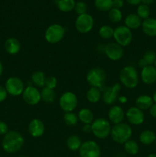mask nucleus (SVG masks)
Returning a JSON list of instances; mask_svg holds the SVG:
<instances>
[{"instance_id": "nucleus-38", "label": "nucleus", "mask_w": 156, "mask_h": 157, "mask_svg": "<svg viewBox=\"0 0 156 157\" xmlns=\"http://www.w3.org/2000/svg\"><path fill=\"white\" fill-rule=\"evenodd\" d=\"M58 85V80L55 77L50 76L46 78L45 80V87L50 89H54Z\"/></svg>"}, {"instance_id": "nucleus-18", "label": "nucleus", "mask_w": 156, "mask_h": 157, "mask_svg": "<svg viewBox=\"0 0 156 157\" xmlns=\"http://www.w3.org/2000/svg\"><path fill=\"white\" fill-rule=\"evenodd\" d=\"M140 76L144 84H154L156 81V68L152 65L146 66L142 69Z\"/></svg>"}, {"instance_id": "nucleus-49", "label": "nucleus", "mask_w": 156, "mask_h": 157, "mask_svg": "<svg viewBox=\"0 0 156 157\" xmlns=\"http://www.w3.org/2000/svg\"><path fill=\"white\" fill-rule=\"evenodd\" d=\"M152 99L153 101H154V104H156V91L153 94V96H152Z\"/></svg>"}, {"instance_id": "nucleus-22", "label": "nucleus", "mask_w": 156, "mask_h": 157, "mask_svg": "<svg viewBox=\"0 0 156 157\" xmlns=\"http://www.w3.org/2000/svg\"><path fill=\"white\" fill-rule=\"evenodd\" d=\"M125 26L132 30V29H137L142 26V21L136 14H128L124 20Z\"/></svg>"}, {"instance_id": "nucleus-11", "label": "nucleus", "mask_w": 156, "mask_h": 157, "mask_svg": "<svg viewBox=\"0 0 156 157\" xmlns=\"http://www.w3.org/2000/svg\"><path fill=\"white\" fill-rule=\"evenodd\" d=\"M81 157H100L101 149L99 144L93 140H87L83 143L79 150Z\"/></svg>"}, {"instance_id": "nucleus-47", "label": "nucleus", "mask_w": 156, "mask_h": 157, "mask_svg": "<svg viewBox=\"0 0 156 157\" xmlns=\"http://www.w3.org/2000/svg\"><path fill=\"white\" fill-rule=\"evenodd\" d=\"M153 2H154V0H142V4L149 6V5L152 4Z\"/></svg>"}, {"instance_id": "nucleus-53", "label": "nucleus", "mask_w": 156, "mask_h": 157, "mask_svg": "<svg viewBox=\"0 0 156 157\" xmlns=\"http://www.w3.org/2000/svg\"><path fill=\"white\" fill-rule=\"evenodd\" d=\"M154 143H155V146H156V140H155V142H154Z\"/></svg>"}, {"instance_id": "nucleus-21", "label": "nucleus", "mask_w": 156, "mask_h": 157, "mask_svg": "<svg viewBox=\"0 0 156 157\" xmlns=\"http://www.w3.org/2000/svg\"><path fill=\"white\" fill-rule=\"evenodd\" d=\"M153 104H154V101H153L152 97L147 94L140 95L136 100V107L142 110H149Z\"/></svg>"}, {"instance_id": "nucleus-14", "label": "nucleus", "mask_w": 156, "mask_h": 157, "mask_svg": "<svg viewBox=\"0 0 156 157\" xmlns=\"http://www.w3.org/2000/svg\"><path fill=\"white\" fill-rule=\"evenodd\" d=\"M121 84L119 83H116L111 87H108L103 91L102 95V98L103 102L106 105H113L119 98V91L121 90Z\"/></svg>"}, {"instance_id": "nucleus-27", "label": "nucleus", "mask_w": 156, "mask_h": 157, "mask_svg": "<svg viewBox=\"0 0 156 157\" xmlns=\"http://www.w3.org/2000/svg\"><path fill=\"white\" fill-rule=\"evenodd\" d=\"M56 5L61 12H70L74 9L76 2L74 0H57Z\"/></svg>"}, {"instance_id": "nucleus-26", "label": "nucleus", "mask_w": 156, "mask_h": 157, "mask_svg": "<svg viewBox=\"0 0 156 157\" xmlns=\"http://www.w3.org/2000/svg\"><path fill=\"white\" fill-rule=\"evenodd\" d=\"M87 99L91 104H96L99 102L102 98V93H101L100 89L97 87H91L87 92Z\"/></svg>"}, {"instance_id": "nucleus-44", "label": "nucleus", "mask_w": 156, "mask_h": 157, "mask_svg": "<svg viewBox=\"0 0 156 157\" xmlns=\"http://www.w3.org/2000/svg\"><path fill=\"white\" fill-rule=\"evenodd\" d=\"M125 1L132 6H139L142 3V0H125Z\"/></svg>"}, {"instance_id": "nucleus-25", "label": "nucleus", "mask_w": 156, "mask_h": 157, "mask_svg": "<svg viewBox=\"0 0 156 157\" xmlns=\"http://www.w3.org/2000/svg\"><path fill=\"white\" fill-rule=\"evenodd\" d=\"M155 140L156 134L152 130H144L139 135V141L144 145H151L155 142Z\"/></svg>"}, {"instance_id": "nucleus-35", "label": "nucleus", "mask_w": 156, "mask_h": 157, "mask_svg": "<svg viewBox=\"0 0 156 157\" xmlns=\"http://www.w3.org/2000/svg\"><path fill=\"white\" fill-rule=\"evenodd\" d=\"M108 15L110 21L113 23L119 22L122 18V13L120 9H115V8H113L109 11Z\"/></svg>"}, {"instance_id": "nucleus-15", "label": "nucleus", "mask_w": 156, "mask_h": 157, "mask_svg": "<svg viewBox=\"0 0 156 157\" xmlns=\"http://www.w3.org/2000/svg\"><path fill=\"white\" fill-rule=\"evenodd\" d=\"M127 121L135 126L141 125L145 121V114L143 110H140L137 107H131L127 110L125 113Z\"/></svg>"}, {"instance_id": "nucleus-4", "label": "nucleus", "mask_w": 156, "mask_h": 157, "mask_svg": "<svg viewBox=\"0 0 156 157\" xmlns=\"http://www.w3.org/2000/svg\"><path fill=\"white\" fill-rule=\"evenodd\" d=\"M91 127L92 133L97 139H106L110 135L112 127L109 121L105 118L99 117L94 120L91 124Z\"/></svg>"}, {"instance_id": "nucleus-29", "label": "nucleus", "mask_w": 156, "mask_h": 157, "mask_svg": "<svg viewBox=\"0 0 156 157\" xmlns=\"http://www.w3.org/2000/svg\"><path fill=\"white\" fill-rule=\"evenodd\" d=\"M32 81L34 84L39 87H44L45 86V74L41 71H37L32 75Z\"/></svg>"}, {"instance_id": "nucleus-10", "label": "nucleus", "mask_w": 156, "mask_h": 157, "mask_svg": "<svg viewBox=\"0 0 156 157\" xmlns=\"http://www.w3.org/2000/svg\"><path fill=\"white\" fill-rule=\"evenodd\" d=\"M5 87L8 94L14 97L22 94L25 88L23 81L18 77H10L8 78L5 84Z\"/></svg>"}, {"instance_id": "nucleus-13", "label": "nucleus", "mask_w": 156, "mask_h": 157, "mask_svg": "<svg viewBox=\"0 0 156 157\" xmlns=\"http://www.w3.org/2000/svg\"><path fill=\"white\" fill-rule=\"evenodd\" d=\"M104 52L109 59L114 61L120 60L124 55L123 48L116 42H110L106 44Z\"/></svg>"}, {"instance_id": "nucleus-50", "label": "nucleus", "mask_w": 156, "mask_h": 157, "mask_svg": "<svg viewBox=\"0 0 156 157\" xmlns=\"http://www.w3.org/2000/svg\"><path fill=\"white\" fill-rule=\"evenodd\" d=\"M146 157H156L155 153H151V154L148 155Z\"/></svg>"}, {"instance_id": "nucleus-12", "label": "nucleus", "mask_w": 156, "mask_h": 157, "mask_svg": "<svg viewBox=\"0 0 156 157\" xmlns=\"http://www.w3.org/2000/svg\"><path fill=\"white\" fill-rule=\"evenodd\" d=\"M22 99L28 105H37L41 101V91L34 86H28L22 93Z\"/></svg>"}, {"instance_id": "nucleus-7", "label": "nucleus", "mask_w": 156, "mask_h": 157, "mask_svg": "<svg viewBox=\"0 0 156 157\" xmlns=\"http://www.w3.org/2000/svg\"><path fill=\"white\" fill-rule=\"evenodd\" d=\"M113 38L116 42L123 47L128 46L133 40V35L132 30L125 25L118 26L114 29Z\"/></svg>"}, {"instance_id": "nucleus-54", "label": "nucleus", "mask_w": 156, "mask_h": 157, "mask_svg": "<svg viewBox=\"0 0 156 157\" xmlns=\"http://www.w3.org/2000/svg\"><path fill=\"white\" fill-rule=\"evenodd\" d=\"M76 157H81V156H76Z\"/></svg>"}, {"instance_id": "nucleus-16", "label": "nucleus", "mask_w": 156, "mask_h": 157, "mask_svg": "<svg viewBox=\"0 0 156 157\" xmlns=\"http://www.w3.org/2000/svg\"><path fill=\"white\" fill-rule=\"evenodd\" d=\"M28 132L32 137L38 138L43 136L45 130V126L41 120L35 119L32 120L28 124Z\"/></svg>"}, {"instance_id": "nucleus-5", "label": "nucleus", "mask_w": 156, "mask_h": 157, "mask_svg": "<svg viewBox=\"0 0 156 157\" xmlns=\"http://www.w3.org/2000/svg\"><path fill=\"white\" fill-rule=\"evenodd\" d=\"M106 75L105 71L99 67L90 69L87 74V81L90 87L102 89L105 84Z\"/></svg>"}, {"instance_id": "nucleus-31", "label": "nucleus", "mask_w": 156, "mask_h": 157, "mask_svg": "<svg viewBox=\"0 0 156 157\" xmlns=\"http://www.w3.org/2000/svg\"><path fill=\"white\" fill-rule=\"evenodd\" d=\"M94 6L101 12H109L113 9V0H94Z\"/></svg>"}, {"instance_id": "nucleus-43", "label": "nucleus", "mask_w": 156, "mask_h": 157, "mask_svg": "<svg viewBox=\"0 0 156 157\" xmlns=\"http://www.w3.org/2000/svg\"><path fill=\"white\" fill-rule=\"evenodd\" d=\"M149 113L152 117L156 118V104H153L149 108Z\"/></svg>"}, {"instance_id": "nucleus-30", "label": "nucleus", "mask_w": 156, "mask_h": 157, "mask_svg": "<svg viewBox=\"0 0 156 157\" xmlns=\"http://www.w3.org/2000/svg\"><path fill=\"white\" fill-rule=\"evenodd\" d=\"M124 145V150L125 153H128V155L131 156H135L137 154L139 151V146L136 141L130 139L127 142H125Z\"/></svg>"}, {"instance_id": "nucleus-20", "label": "nucleus", "mask_w": 156, "mask_h": 157, "mask_svg": "<svg viewBox=\"0 0 156 157\" xmlns=\"http://www.w3.org/2000/svg\"><path fill=\"white\" fill-rule=\"evenodd\" d=\"M5 49L9 55H17L21 49V43L17 38H9L5 41Z\"/></svg>"}, {"instance_id": "nucleus-28", "label": "nucleus", "mask_w": 156, "mask_h": 157, "mask_svg": "<svg viewBox=\"0 0 156 157\" xmlns=\"http://www.w3.org/2000/svg\"><path fill=\"white\" fill-rule=\"evenodd\" d=\"M41 100L46 104H52L56 98V94L53 89L44 87L41 91Z\"/></svg>"}, {"instance_id": "nucleus-17", "label": "nucleus", "mask_w": 156, "mask_h": 157, "mask_svg": "<svg viewBox=\"0 0 156 157\" xmlns=\"http://www.w3.org/2000/svg\"><path fill=\"white\" fill-rule=\"evenodd\" d=\"M125 116V113L124 112L122 107L119 105H113L110 107L108 112L109 120L111 123H113L114 125L122 123L124 117Z\"/></svg>"}, {"instance_id": "nucleus-52", "label": "nucleus", "mask_w": 156, "mask_h": 157, "mask_svg": "<svg viewBox=\"0 0 156 157\" xmlns=\"http://www.w3.org/2000/svg\"><path fill=\"white\" fill-rule=\"evenodd\" d=\"M18 157H26V156H18Z\"/></svg>"}, {"instance_id": "nucleus-33", "label": "nucleus", "mask_w": 156, "mask_h": 157, "mask_svg": "<svg viewBox=\"0 0 156 157\" xmlns=\"http://www.w3.org/2000/svg\"><path fill=\"white\" fill-rule=\"evenodd\" d=\"M113 34H114V29L110 25H102L99 29V35L103 39H110L113 38Z\"/></svg>"}, {"instance_id": "nucleus-32", "label": "nucleus", "mask_w": 156, "mask_h": 157, "mask_svg": "<svg viewBox=\"0 0 156 157\" xmlns=\"http://www.w3.org/2000/svg\"><path fill=\"white\" fill-rule=\"evenodd\" d=\"M63 120L64 122L67 125L70 126V127H73L77 124L78 121V116L74 113L73 112H67L64 113V116H63Z\"/></svg>"}, {"instance_id": "nucleus-51", "label": "nucleus", "mask_w": 156, "mask_h": 157, "mask_svg": "<svg viewBox=\"0 0 156 157\" xmlns=\"http://www.w3.org/2000/svg\"><path fill=\"white\" fill-rule=\"evenodd\" d=\"M154 67L156 68V61H155V62H154Z\"/></svg>"}, {"instance_id": "nucleus-6", "label": "nucleus", "mask_w": 156, "mask_h": 157, "mask_svg": "<svg viewBox=\"0 0 156 157\" xmlns=\"http://www.w3.org/2000/svg\"><path fill=\"white\" fill-rule=\"evenodd\" d=\"M65 29L60 24H52L47 27L44 32V38L50 44H57L64 38Z\"/></svg>"}, {"instance_id": "nucleus-45", "label": "nucleus", "mask_w": 156, "mask_h": 157, "mask_svg": "<svg viewBox=\"0 0 156 157\" xmlns=\"http://www.w3.org/2000/svg\"><path fill=\"white\" fill-rule=\"evenodd\" d=\"M139 67H142V68H143V67H146V66H148V64H147V63L145 62V60H144L143 58H142V59H141V60H139Z\"/></svg>"}, {"instance_id": "nucleus-46", "label": "nucleus", "mask_w": 156, "mask_h": 157, "mask_svg": "<svg viewBox=\"0 0 156 157\" xmlns=\"http://www.w3.org/2000/svg\"><path fill=\"white\" fill-rule=\"evenodd\" d=\"M118 100H119V102H121L122 104H125V103H126L127 101H128V99H127V98H125V96H120L118 98Z\"/></svg>"}, {"instance_id": "nucleus-36", "label": "nucleus", "mask_w": 156, "mask_h": 157, "mask_svg": "<svg viewBox=\"0 0 156 157\" xmlns=\"http://www.w3.org/2000/svg\"><path fill=\"white\" fill-rule=\"evenodd\" d=\"M142 58L145 60L148 65H152L153 64H154L156 61V53L154 51H147L143 55Z\"/></svg>"}, {"instance_id": "nucleus-24", "label": "nucleus", "mask_w": 156, "mask_h": 157, "mask_svg": "<svg viewBox=\"0 0 156 157\" xmlns=\"http://www.w3.org/2000/svg\"><path fill=\"white\" fill-rule=\"evenodd\" d=\"M78 119L84 124H91L94 121V116L89 108H82L78 113Z\"/></svg>"}, {"instance_id": "nucleus-1", "label": "nucleus", "mask_w": 156, "mask_h": 157, "mask_svg": "<svg viewBox=\"0 0 156 157\" xmlns=\"http://www.w3.org/2000/svg\"><path fill=\"white\" fill-rule=\"evenodd\" d=\"M24 144V138L22 135L15 130L9 131L3 137L2 147L5 152L10 154L16 153L22 149Z\"/></svg>"}, {"instance_id": "nucleus-19", "label": "nucleus", "mask_w": 156, "mask_h": 157, "mask_svg": "<svg viewBox=\"0 0 156 157\" xmlns=\"http://www.w3.org/2000/svg\"><path fill=\"white\" fill-rule=\"evenodd\" d=\"M142 29L144 34L149 37H156V18H148L142 23Z\"/></svg>"}, {"instance_id": "nucleus-48", "label": "nucleus", "mask_w": 156, "mask_h": 157, "mask_svg": "<svg viewBox=\"0 0 156 157\" xmlns=\"http://www.w3.org/2000/svg\"><path fill=\"white\" fill-rule=\"evenodd\" d=\"M2 72H3V65L2 64L1 61H0V77H1L2 75Z\"/></svg>"}, {"instance_id": "nucleus-9", "label": "nucleus", "mask_w": 156, "mask_h": 157, "mask_svg": "<svg viewBox=\"0 0 156 157\" xmlns=\"http://www.w3.org/2000/svg\"><path fill=\"white\" fill-rule=\"evenodd\" d=\"M94 20L93 16L88 13L78 15L75 21V28L81 34H87L93 29Z\"/></svg>"}, {"instance_id": "nucleus-3", "label": "nucleus", "mask_w": 156, "mask_h": 157, "mask_svg": "<svg viewBox=\"0 0 156 157\" xmlns=\"http://www.w3.org/2000/svg\"><path fill=\"white\" fill-rule=\"evenodd\" d=\"M119 81L122 85L128 89L136 87L139 84V74L132 66H125L119 72Z\"/></svg>"}, {"instance_id": "nucleus-34", "label": "nucleus", "mask_w": 156, "mask_h": 157, "mask_svg": "<svg viewBox=\"0 0 156 157\" xmlns=\"http://www.w3.org/2000/svg\"><path fill=\"white\" fill-rule=\"evenodd\" d=\"M136 15L141 18V19H147L148 18H149L150 15V8L148 6L146 5H144L141 3L140 5H139L136 9Z\"/></svg>"}, {"instance_id": "nucleus-39", "label": "nucleus", "mask_w": 156, "mask_h": 157, "mask_svg": "<svg viewBox=\"0 0 156 157\" xmlns=\"http://www.w3.org/2000/svg\"><path fill=\"white\" fill-rule=\"evenodd\" d=\"M9 132V127L4 121H0V136H5Z\"/></svg>"}, {"instance_id": "nucleus-42", "label": "nucleus", "mask_w": 156, "mask_h": 157, "mask_svg": "<svg viewBox=\"0 0 156 157\" xmlns=\"http://www.w3.org/2000/svg\"><path fill=\"white\" fill-rule=\"evenodd\" d=\"M82 131L86 134H90V133H92L91 124H84V127H82Z\"/></svg>"}, {"instance_id": "nucleus-41", "label": "nucleus", "mask_w": 156, "mask_h": 157, "mask_svg": "<svg viewBox=\"0 0 156 157\" xmlns=\"http://www.w3.org/2000/svg\"><path fill=\"white\" fill-rule=\"evenodd\" d=\"M124 0H113V8L120 9L123 7Z\"/></svg>"}, {"instance_id": "nucleus-2", "label": "nucleus", "mask_w": 156, "mask_h": 157, "mask_svg": "<svg viewBox=\"0 0 156 157\" xmlns=\"http://www.w3.org/2000/svg\"><path fill=\"white\" fill-rule=\"evenodd\" d=\"M132 135V129L128 124L125 123H120L116 124L111 128L110 136L115 143L119 144H124L129 140Z\"/></svg>"}, {"instance_id": "nucleus-23", "label": "nucleus", "mask_w": 156, "mask_h": 157, "mask_svg": "<svg viewBox=\"0 0 156 157\" xmlns=\"http://www.w3.org/2000/svg\"><path fill=\"white\" fill-rule=\"evenodd\" d=\"M82 141L80 136L77 135H70L66 140V145L70 151H77L80 150L81 145H82Z\"/></svg>"}, {"instance_id": "nucleus-40", "label": "nucleus", "mask_w": 156, "mask_h": 157, "mask_svg": "<svg viewBox=\"0 0 156 157\" xmlns=\"http://www.w3.org/2000/svg\"><path fill=\"white\" fill-rule=\"evenodd\" d=\"M8 92L6 90V87L0 85V102H2L7 98Z\"/></svg>"}, {"instance_id": "nucleus-37", "label": "nucleus", "mask_w": 156, "mask_h": 157, "mask_svg": "<svg viewBox=\"0 0 156 157\" xmlns=\"http://www.w3.org/2000/svg\"><path fill=\"white\" fill-rule=\"evenodd\" d=\"M87 9H88V6H87V3L84 2L79 1L77 2H76L74 10L75 12H76L78 15L87 13Z\"/></svg>"}, {"instance_id": "nucleus-8", "label": "nucleus", "mask_w": 156, "mask_h": 157, "mask_svg": "<svg viewBox=\"0 0 156 157\" xmlns=\"http://www.w3.org/2000/svg\"><path fill=\"white\" fill-rule=\"evenodd\" d=\"M78 105V98L74 93L66 91L59 99V106L64 112H73Z\"/></svg>"}]
</instances>
